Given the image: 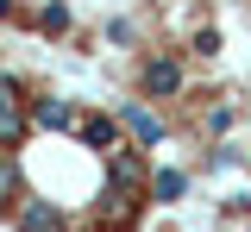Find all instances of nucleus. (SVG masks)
I'll return each mask as SVG.
<instances>
[{
	"label": "nucleus",
	"mask_w": 251,
	"mask_h": 232,
	"mask_svg": "<svg viewBox=\"0 0 251 232\" xmlns=\"http://www.w3.org/2000/svg\"><path fill=\"white\" fill-rule=\"evenodd\" d=\"M138 82H145L151 100H170V94H182V63H176V57H145Z\"/></svg>",
	"instance_id": "nucleus-1"
},
{
	"label": "nucleus",
	"mask_w": 251,
	"mask_h": 232,
	"mask_svg": "<svg viewBox=\"0 0 251 232\" xmlns=\"http://www.w3.org/2000/svg\"><path fill=\"white\" fill-rule=\"evenodd\" d=\"M25 94H19V82H13V75H0V132L6 138H19V126H25Z\"/></svg>",
	"instance_id": "nucleus-2"
},
{
	"label": "nucleus",
	"mask_w": 251,
	"mask_h": 232,
	"mask_svg": "<svg viewBox=\"0 0 251 232\" xmlns=\"http://www.w3.org/2000/svg\"><path fill=\"white\" fill-rule=\"evenodd\" d=\"M120 126L138 138L145 151H151V144H163V119H157V113H145V107H120Z\"/></svg>",
	"instance_id": "nucleus-3"
},
{
	"label": "nucleus",
	"mask_w": 251,
	"mask_h": 232,
	"mask_svg": "<svg viewBox=\"0 0 251 232\" xmlns=\"http://www.w3.org/2000/svg\"><path fill=\"white\" fill-rule=\"evenodd\" d=\"M31 119H38V126H57V132L82 126V113H75L69 100H31Z\"/></svg>",
	"instance_id": "nucleus-4"
},
{
	"label": "nucleus",
	"mask_w": 251,
	"mask_h": 232,
	"mask_svg": "<svg viewBox=\"0 0 251 232\" xmlns=\"http://www.w3.org/2000/svg\"><path fill=\"white\" fill-rule=\"evenodd\" d=\"M82 138H88V151H113V144H120V119L88 113V119H82Z\"/></svg>",
	"instance_id": "nucleus-5"
},
{
	"label": "nucleus",
	"mask_w": 251,
	"mask_h": 232,
	"mask_svg": "<svg viewBox=\"0 0 251 232\" xmlns=\"http://www.w3.org/2000/svg\"><path fill=\"white\" fill-rule=\"evenodd\" d=\"M13 220H19V232H63L57 207H44V201H31V207H19Z\"/></svg>",
	"instance_id": "nucleus-6"
},
{
	"label": "nucleus",
	"mask_w": 251,
	"mask_h": 232,
	"mask_svg": "<svg viewBox=\"0 0 251 232\" xmlns=\"http://www.w3.org/2000/svg\"><path fill=\"white\" fill-rule=\"evenodd\" d=\"M182 188H188V176H182V169H157V176H151V195H157V201H176Z\"/></svg>",
	"instance_id": "nucleus-7"
},
{
	"label": "nucleus",
	"mask_w": 251,
	"mask_h": 232,
	"mask_svg": "<svg viewBox=\"0 0 251 232\" xmlns=\"http://www.w3.org/2000/svg\"><path fill=\"white\" fill-rule=\"evenodd\" d=\"M38 32H50V38H63V32H69V6H63V0H50V6L38 13Z\"/></svg>",
	"instance_id": "nucleus-8"
},
{
	"label": "nucleus",
	"mask_w": 251,
	"mask_h": 232,
	"mask_svg": "<svg viewBox=\"0 0 251 232\" xmlns=\"http://www.w3.org/2000/svg\"><path fill=\"white\" fill-rule=\"evenodd\" d=\"M195 50H201V57H214V50H220V25H201V38H195Z\"/></svg>",
	"instance_id": "nucleus-9"
},
{
	"label": "nucleus",
	"mask_w": 251,
	"mask_h": 232,
	"mask_svg": "<svg viewBox=\"0 0 251 232\" xmlns=\"http://www.w3.org/2000/svg\"><path fill=\"white\" fill-rule=\"evenodd\" d=\"M0 19H19V0H0Z\"/></svg>",
	"instance_id": "nucleus-10"
}]
</instances>
